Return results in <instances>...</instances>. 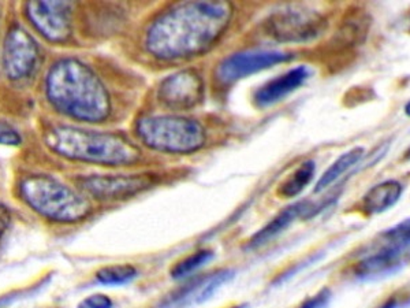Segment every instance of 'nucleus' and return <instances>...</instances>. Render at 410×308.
<instances>
[{"label": "nucleus", "instance_id": "nucleus-1", "mask_svg": "<svg viewBox=\"0 0 410 308\" xmlns=\"http://www.w3.org/2000/svg\"><path fill=\"white\" fill-rule=\"evenodd\" d=\"M232 18L228 1H186L171 7L149 25L144 47L160 61L199 56L223 36Z\"/></svg>", "mask_w": 410, "mask_h": 308}, {"label": "nucleus", "instance_id": "nucleus-2", "mask_svg": "<svg viewBox=\"0 0 410 308\" xmlns=\"http://www.w3.org/2000/svg\"><path fill=\"white\" fill-rule=\"evenodd\" d=\"M48 107L65 117L103 125L116 117L118 100L111 80L81 56H63L52 62L43 80Z\"/></svg>", "mask_w": 410, "mask_h": 308}, {"label": "nucleus", "instance_id": "nucleus-3", "mask_svg": "<svg viewBox=\"0 0 410 308\" xmlns=\"http://www.w3.org/2000/svg\"><path fill=\"white\" fill-rule=\"evenodd\" d=\"M46 148L68 161L97 166L136 165L142 152L126 136L66 123H49L42 132Z\"/></svg>", "mask_w": 410, "mask_h": 308}, {"label": "nucleus", "instance_id": "nucleus-4", "mask_svg": "<svg viewBox=\"0 0 410 308\" xmlns=\"http://www.w3.org/2000/svg\"><path fill=\"white\" fill-rule=\"evenodd\" d=\"M15 193L27 209L55 223L81 222L93 210L85 193L43 173H27L17 178Z\"/></svg>", "mask_w": 410, "mask_h": 308}, {"label": "nucleus", "instance_id": "nucleus-5", "mask_svg": "<svg viewBox=\"0 0 410 308\" xmlns=\"http://www.w3.org/2000/svg\"><path fill=\"white\" fill-rule=\"evenodd\" d=\"M136 136L145 147L167 154H192L206 142L201 122L183 116H148L138 119Z\"/></svg>", "mask_w": 410, "mask_h": 308}, {"label": "nucleus", "instance_id": "nucleus-6", "mask_svg": "<svg viewBox=\"0 0 410 308\" xmlns=\"http://www.w3.org/2000/svg\"><path fill=\"white\" fill-rule=\"evenodd\" d=\"M43 66V51L23 25H10L3 36L0 74L14 88H29Z\"/></svg>", "mask_w": 410, "mask_h": 308}, {"label": "nucleus", "instance_id": "nucleus-7", "mask_svg": "<svg viewBox=\"0 0 410 308\" xmlns=\"http://www.w3.org/2000/svg\"><path fill=\"white\" fill-rule=\"evenodd\" d=\"M23 20L49 44H68L74 35V11L71 1H26Z\"/></svg>", "mask_w": 410, "mask_h": 308}, {"label": "nucleus", "instance_id": "nucleus-8", "mask_svg": "<svg viewBox=\"0 0 410 308\" xmlns=\"http://www.w3.org/2000/svg\"><path fill=\"white\" fill-rule=\"evenodd\" d=\"M328 27L327 18L312 10L285 8L271 14L263 24V32L278 43L302 44L319 39Z\"/></svg>", "mask_w": 410, "mask_h": 308}, {"label": "nucleus", "instance_id": "nucleus-9", "mask_svg": "<svg viewBox=\"0 0 410 308\" xmlns=\"http://www.w3.org/2000/svg\"><path fill=\"white\" fill-rule=\"evenodd\" d=\"M156 175L151 173L141 174H92L74 180V184L82 193L99 202L126 200L144 190H149L156 183Z\"/></svg>", "mask_w": 410, "mask_h": 308}, {"label": "nucleus", "instance_id": "nucleus-10", "mask_svg": "<svg viewBox=\"0 0 410 308\" xmlns=\"http://www.w3.org/2000/svg\"><path fill=\"white\" fill-rule=\"evenodd\" d=\"M205 87L201 75L193 69L177 71L160 82L158 97L167 110L187 111L204 100Z\"/></svg>", "mask_w": 410, "mask_h": 308}, {"label": "nucleus", "instance_id": "nucleus-11", "mask_svg": "<svg viewBox=\"0 0 410 308\" xmlns=\"http://www.w3.org/2000/svg\"><path fill=\"white\" fill-rule=\"evenodd\" d=\"M293 58L294 55L292 52L276 49H251L237 52L225 58L218 65L216 78L228 85L254 73L286 63Z\"/></svg>", "mask_w": 410, "mask_h": 308}, {"label": "nucleus", "instance_id": "nucleus-12", "mask_svg": "<svg viewBox=\"0 0 410 308\" xmlns=\"http://www.w3.org/2000/svg\"><path fill=\"white\" fill-rule=\"evenodd\" d=\"M408 263H410V241H386L380 250L357 261L353 273L360 280L380 278L397 273Z\"/></svg>", "mask_w": 410, "mask_h": 308}, {"label": "nucleus", "instance_id": "nucleus-13", "mask_svg": "<svg viewBox=\"0 0 410 308\" xmlns=\"http://www.w3.org/2000/svg\"><path fill=\"white\" fill-rule=\"evenodd\" d=\"M234 276L232 270H219L211 274L196 277L174 292L161 308L185 307L189 304H200L208 300L220 286L228 283Z\"/></svg>", "mask_w": 410, "mask_h": 308}, {"label": "nucleus", "instance_id": "nucleus-14", "mask_svg": "<svg viewBox=\"0 0 410 308\" xmlns=\"http://www.w3.org/2000/svg\"><path fill=\"white\" fill-rule=\"evenodd\" d=\"M311 74L312 71L308 66H297L294 69H290L261 85L253 96V101L259 107L273 106L283 100L286 96L296 92L308 81Z\"/></svg>", "mask_w": 410, "mask_h": 308}, {"label": "nucleus", "instance_id": "nucleus-15", "mask_svg": "<svg viewBox=\"0 0 410 308\" xmlns=\"http://www.w3.org/2000/svg\"><path fill=\"white\" fill-rule=\"evenodd\" d=\"M315 209L316 204L309 200H301L287 206L249 240L248 248L256 250L266 245L273 238H278L280 233H283L298 218L309 219L315 216Z\"/></svg>", "mask_w": 410, "mask_h": 308}, {"label": "nucleus", "instance_id": "nucleus-16", "mask_svg": "<svg viewBox=\"0 0 410 308\" xmlns=\"http://www.w3.org/2000/svg\"><path fill=\"white\" fill-rule=\"evenodd\" d=\"M404 193V185L398 180H386L373 185L363 196L360 211L365 215H378L394 207Z\"/></svg>", "mask_w": 410, "mask_h": 308}, {"label": "nucleus", "instance_id": "nucleus-17", "mask_svg": "<svg viewBox=\"0 0 410 308\" xmlns=\"http://www.w3.org/2000/svg\"><path fill=\"white\" fill-rule=\"evenodd\" d=\"M371 29V17L361 8H356L344 16L335 37L334 47L354 48L361 46Z\"/></svg>", "mask_w": 410, "mask_h": 308}, {"label": "nucleus", "instance_id": "nucleus-18", "mask_svg": "<svg viewBox=\"0 0 410 308\" xmlns=\"http://www.w3.org/2000/svg\"><path fill=\"white\" fill-rule=\"evenodd\" d=\"M363 156H364L363 147H356L342 154L341 156L323 173V175L315 185V193H320L334 185L346 171H349L356 164H359Z\"/></svg>", "mask_w": 410, "mask_h": 308}, {"label": "nucleus", "instance_id": "nucleus-19", "mask_svg": "<svg viewBox=\"0 0 410 308\" xmlns=\"http://www.w3.org/2000/svg\"><path fill=\"white\" fill-rule=\"evenodd\" d=\"M316 173L315 161H305L278 187V195L283 199H293L305 190L313 180Z\"/></svg>", "mask_w": 410, "mask_h": 308}, {"label": "nucleus", "instance_id": "nucleus-20", "mask_svg": "<svg viewBox=\"0 0 410 308\" xmlns=\"http://www.w3.org/2000/svg\"><path fill=\"white\" fill-rule=\"evenodd\" d=\"M138 276L136 267L133 264H111L101 267L96 273V280L101 285L107 286H119L132 283Z\"/></svg>", "mask_w": 410, "mask_h": 308}, {"label": "nucleus", "instance_id": "nucleus-21", "mask_svg": "<svg viewBox=\"0 0 410 308\" xmlns=\"http://www.w3.org/2000/svg\"><path fill=\"white\" fill-rule=\"evenodd\" d=\"M213 258V251L211 250H199L189 257L183 258L180 261H177L171 270L170 274L174 280H182L185 277L193 274L199 269H201L206 263L212 261Z\"/></svg>", "mask_w": 410, "mask_h": 308}, {"label": "nucleus", "instance_id": "nucleus-22", "mask_svg": "<svg viewBox=\"0 0 410 308\" xmlns=\"http://www.w3.org/2000/svg\"><path fill=\"white\" fill-rule=\"evenodd\" d=\"M23 144V135L17 126L6 119H0V145L20 147Z\"/></svg>", "mask_w": 410, "mask_h": 308}, {"label": "nucleus", "instance_id": "nucleus-23", "mask_svg": "<svg viewBox=\"0 0 410 308\" xmlns=\"http://www.w3.org/2000/svg\"><path fill=\"white\" fill-rule=\"evenodd\" d=\"M382 238L386 241H410V218L383 232Z\"/></svg>", "mask_w": 410, "mask_h": 308}, {"label": "nucleus", "instance_id": "nucleus-24", "mask_svg": "<svg viewBox=\"0 0 410 308\" xmlns=\"http://www.w3.org/2000/svg\"><path fill=\"white\" fill-rule=\"evenodd\" d=\"M113 300L103 293H94L88 297H85L77 308H113Z\"/></svg>", "mask_w": 410, "mask_h": 308}, {"label": "nucleus", "instance_id": "nucleus-25", "mask_svg": "<svg viewBox=\"0 0 410 308\" xmlns=\"http://www.w3.org/2000/svg\"><path fill=\"white\" fill-rule=\"evenodd\" d=\"M331 299V290L328 288H323L315 296L306 299L298 308H324Z\"/></svg>", "mask_w": 410, "mask_h": 308}, {"label": "nucleus", "instance_id": "nucleus-26", "mask_svg": "<svg viewBox=\"0 0 410 308\" xmlns=\"http://www.w3.org/2000/svg\"><path fill=\"white\" fill-rule=\"evenodd\" d=\"M10 225H11V211L6 204L0 202V241L7 233Z\"/></svg>", "mask_w": 410, "mask_h": 308}, {"label": "nucleus", "instance_id": "nucleus-27", "mask_svg": "<svg viewBox=\"0 0 410 308\" xmlns=\"http://www.w3.org/2000/svg\"><path fill=\"white\" fill-rule=\"evenodd\" d=\"M399 304H401L399 299L395 297V296H392V297L387 299L383 304H380L378 308H398L399 307Z\"/></svg>", "mask_w": 410, "mask_h": 308}, {"label": "nucleus", "instance_id": "nucleus-28", "mask_svg": "<svg viewBox=\"0 0 410 308\" xmlns=\"http://www.w3.org/2000/svg\"><path fill=\"white\" fill-rule=\"evenodd\" d=\"M3 6L0 4V51H1V42H3V33H1V29H3Z\"/></svg>", "mask_w": 410, "mask_h": 308}, {"label": "nucleus", "instance_id": "nucleus-29", "mask_svg": "<svg viewBox=\"0 0 410 308\" xmlns=\"http://www.w3.org/2000/svg\"><path fill=\"white\" fill-rule=\"evenodd\" d=\"M405 114L410 117V100L406 103V106H405Z\"/></svg>", "mask_w": 410, "mask_h": 308}, {"label": "nucleus", "instance_id": "nucleus-30", "mask_svg": "<svg viewBox=\"0 0 410 308\" xmlns=\"http://www.w3.org/2000/svg\"><path fill=\"white\" fill-rule=\"evenodd\" d=\"M404 159H405V161H410V147L406 149V152H405V155H404Z\"/></svg>", "mask_w": 410, "mask_h": 308}, {"label": "nucleus", "instance_id": "nucleus-31", "mask_svg": "<svg viewBox=\"0 0 410 308\" xmlns=\"http://www.w3.org/2000/svg\"><path fill=\"white\" fill-rule=\"evenodd\" d=\"M231 308H248V306L247 304H240V306H234V307Z\"/></svg>", "mask_w": 410, "mask_h": 308}]
</instances>
